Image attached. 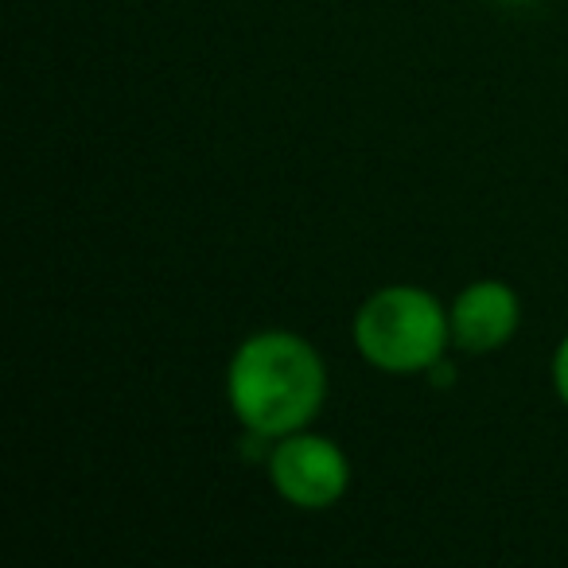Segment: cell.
<instances>
[{
    "mask_svg": "<svg viewBox=\"0 0 568 568\" xmlns=\"http://www.w3.org/2000/svg\"><path fill=\"white\" fill-rule=\"evenodd\" d=\"M226 402L250 436L281 440L320 417L327 402V366L296 332H257L226 366Z\"/></svg>",
    "mask_w": 568,
    "mask_h": 568,
    "instance_id": "1",
    "label": "cell"
},
{
    "mask_svg": "<svg viewBox=\"0 0 568 568\" xmlns=\"http://www.w3.org/2000/svg\"><path fill=\"white\" fill-rule=\"evenodd\" d=\"M355 347L382 374H425L448 355V308L420 284H386L355 312Z\"/></svg>",
    "mask_w": 568,
    "mask_h": 568,
    "instance_id": "2",
    "label": "cell"
},
{
    "mask_svg": "<svg viewBox=\"0 0 568 568\" xmlns=\"http://www.w3.org/2000/svg\"><path fill=\"white\" fill-rule=\"evenodd\" d=\"M265 471L273 490L296 510H327L351 487V459L332 436L288 433L273 440L265 456Z\"/></svg>",
    "mask_w": 568,
    "mask_h": 568,
    "instance_id": "3",
    "label": "cell"
},
{
    "mask_svg": "<svg viewBox=\"0 0 568 568\" xmlns=\"http://www.w3.org/2000/svg\"><path fill=\"white\" fill-rule=\"evenodd\" d=\"M452 343L467 355H490L514 339L521 324V301L506 281H471L452 301Z\"/></svg>",
    "mask_w": 568,
    "mask_h": 568,
    "instance_id": "4",
    "label": "cell"
},
{
    "mask_svg": "<svg viewBox=\"0 0 568 568\" xmlns=\"http://www.w3.org/2000/svg\"><path fill=\"white\" fill-rule=\"evenodd\" d=\"M552 389H557V397L568 405V335L560 339L557 355H552Z\"/></svg>",
    "mask_w": 568,
    "mask_h": 568,
    "instance_id": "5",
    "label": "cell"
},
{
    "mask_svg": "<svg viewBox=\"0 0 568 568\" xmlns=\"http://www.w3.org/2000/svg\"><path fill=\"white\" fill-rule=\"evenodd\" d=\"M495 4H503V9H526V4H534V0H495Z\"/></svg>",
    "mask_w": 568,
    "mask_h": 568,
    "instance_id": "6",
    "label": "cell"
}]
</instances>
